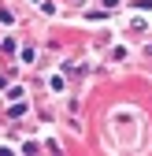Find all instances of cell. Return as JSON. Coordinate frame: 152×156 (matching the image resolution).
Segmentation results:
<instances>
[{"instance_id": "obj_1", "label": "cell", "mask_w": 152, "mask_h": 156, "mask_svg": "<svg viewBox=\"0 0 152 156\" xmlns=\"http://www.w3.org/2000/svg\"><path fill=\"white\" fill-rule=\"evenodd\" d=\"M104 8H119V0H104Z\"/></svg>"}]
</instances>
